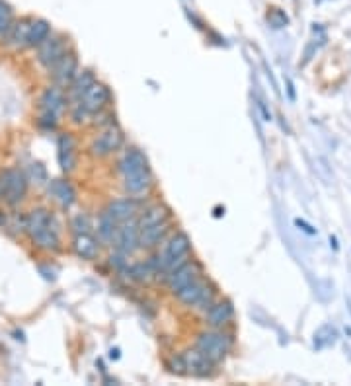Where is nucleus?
I'll return each mask as SVG.
<instances>
[{
    "label": "nucleus",
    "instance_id": "f257e3e1",
    "mask_svg": "<svg viewBox=\"0 0 351 386\" xmlns=\"http://www.w3.org/2000/svg\"><path fill=\"white\" fill-rule=\"evenodd\" d=\"M115 168L121 176V187H123L125 195L142 199L145 195H149L150 189L157 184L149 158L137 147H127L125 150H121Z\"/></svg>",
    "mask_w": 351,
    "mask_h": 386
},
{
    "label": "nucleus",
    "instance_id": "f03ea898",
    "mask_svg": "<svg viewBox=\"0 0 351 386\" xmlns=\"http://www.w3.org/2000/svg\"><path fill=\"white\" fill-rule=\"evenodd\" d=\"M219 297H221V295H219V287L211 281L207 275H201L199 279L189 283L186 289H182L179 293L174 295V298H176L184 308L199 312V314L207 311Z\"/></svg>",
    "mask_w": 351,
    "mask_h": 386
},
{
    "label": "nucleus",
    "instance_id": "7ed1b4c3",
    "mask_svg": "<svg viewBox=\"0 0 351 386\" xmlns=\"http://www.w3.org/2000/svg\"><path fill=\"white\" fill-rule=\"evenodd\" d=\"M194 345L197 349H201L203 353L219 367L232 353V349H234V335L229 330L205 328V330L195 334Z\"/></svg>",
    "mask_w": 351,
    "mask_h": 386
},
{
    "label": "nucleus",
    "instance_id": "20e7f679",
    "mask_svg": "<svg viewBox=\"0 0 351 386\" xmlns=\"http://www.w3.org/2000/svg\"><path fill=\"white\" fill-rule=\"evenodd\" d=\"M39 115L38 123L43 129H55L61 118L68 110L67 90L61 88L57 84H51L43 90V94L39 96Z\"/></svg>",
    "mask_w": 351,
    "mask_h": 386
},
{
    "label": "nucleus",
    "instance_id": "39448f33",
    "mask_svg": "<svg viewBox=\"0 0 351 386\" xmlns=\"http://www.w3.org/2000/svg\"><path fill=\"white\" fill-rule=\"evenodd\" d=\"M123 147H125V131L121 129L120 123H115L105 129H98L96 135L90 139L86 152L94 160H105L120 155Z\"/></svg>",
    "mask_w": 351,
    "mask_h": 386
},
{
    "label": "nucleus",
    "instance_id": "423d86ee",
    "mask_svg": "<svg viewBox=\"0 0 351 386\" xmlns=\"http://www.w3.org/2000/svg\"><path fill=\"white\" fill-rule=\"evenodd\" d=\"M30 189V178L28 174L18 168L10 166L0 172V201H4L8 207H18Z\"/></svg>",
    "mask_w": 351,
    "mask_h": 386
},
{
    "label": "nucleus",
    "instance_id": "0eeeda50",
    "mask_svg": "<svg viewBox=\"0 0 351 386\" xmlns=\"http://www.w3.org/2000/svg\"><path fill=\"white\" fill-rule=\"evenodd\" d=\"M70 49H73V45H70L67 36H63V33H51V36L36 49V61H38L39 67L49 73Z\"/></svg>",
    "mask_w": 351,
    "mask_h": 386
},
{
    "label": "nucleus",
    "instance_id": "6e6552de",
    "mask_svg": "<svg viewBox=\"0 0 351 386\" xmlns=\"http://www.w3.org/2000/svg\"><path fill=\"white\" fill-rule=\"evenodd\" d=\"M201 275H205V269H203V264L195 258H189L186 264H182L176 271L166 277L164 287L170 295H176L182 289H186L189 283H194L195 279H199Z\"/></svg>",
    "mask_w": 351,
    "mask_h": 386
},
{
    "label": "nucleus",
    "instance_id": "1a4fd4ad",
    "mask_svg": "<svg viewBox=\"0 0 351 386\" xmlns=\"http://www.w3.org/2000/svg\"><path fill=\"white\" fill-rule=\"evenodd\" d=\"M112 102H113V96H112V90H110V86L104 84V82L96 80L88 90H86V94L80 98V102H76V104L83 105L84 112L88 113L90 118H94L96 113L104 112V110H108V108H112Z\"/></svg>",
    "mask_w": 351,
    "mask_h": 386
},
{
    "label": "nucleus",
    "instance_id": "9d476101",
    "mask_svg": "<svg viewBox=\"0 0 351 386\" xmlns=\"http://www.w3.org/2000/svg\"><path fill=\"white\" fill-rule=\"evenodd\" d=\"M139 232L141 231H139L137 217L120 223L112 244L113 248H115V252L123 254V256H127V258H131L135 252H139V250H141V246H139Z\"/></svg>",
    "mask_w": 351,
    "mask_h": 386
},
{
    "label": "nucleus",
    "instance_id": "9b49d317",
    "mask_svg": "<svg viewBox=\"0 0 351 386\" xmlns=\"http://www.w3.org/2000/svg\"><path fill=\"white\" fill-rule=\"evenodd\" d=\"M203 324L205 328H217V330H231L234 320V306L229 298L219 297L213 305L203 312Z\"/></svg>",
    "mask_w": 351,
    "mask_h": 386
},
{
    "label": "nucleus",
    "instance_id": "f8f14e48",
    "mask_svg": "<svg viewBox=\"0 0 351 386\" xmlns=\"http://www.w3.org/2000/svg\"><path fill=\"white\" fill-rule=\"evenodd\" d=\"M179 355L184 359L187 375L197 377V379H207V377H211V375L215 372V369H217V365L213 363L209 357L205 355L201 349L195 348V345L186 348Z\"/></svg>",
    "mask_w": 351,
    "mask_h": 386
},
{
    "label": "nucleus",
    "instance_id": "ddd939ff",
    "mask_svg": "<svg viewBox=\"0 0 351 386\" xmlns=\"http://www.w3.org/2000/svg\"><path fill=\"white\" fill-rule=\"evenodd\" d=\"M78 73H80L78 53H76L75 49H70V51L49 71V76H51V84H57L61 88L67 90Z\"/></svg>",
    "mask_w": 351,
    "mask_h": 386
},
{
    "label": "nucleus",
    "instance_id": "4468645a",
    "mask_svg": "<svg viewBox=\"0 0 351 386\" xmlns=\"http://www.w3.org/2000/svg\"><path fill=\"white\" fill-rule=\"evenodd\" d=\"M176 231L174 229V219L172 221H166V223L154 224V226H149V229H142L139 232V246H141V250L145 252H154L158 250L160 246L164 244V240L172 232Z\"/></svg>",
    "mask_w": 351,
    "mask_h": 386
},
{
    "label": "nucleus",
    "instance_id": "2eb2a0df",
    "mask_svg": "<svg viewBox=\"0 0 351 386\" xmlns=\"http://www.w3.org/2000/svg\"><path fill=\"white\" fill-rule=\"evenodd\" d=\"M172 209H170V205H166L164 201H154V203H149V205H142L139 215H137L139 231L154 226V224L166 223V221H172Z\"/></svg>",
    "mask_w": 351,
    "mask_h": 386
},
{
    "label": "nucleus",
    "instance_id": "dca6fc26",
    "mask_svg": "<svg viewBox=\"0 0 351 386\" xmlns=\"http://www.w3.org/2000/svg\"><path fill=\"white\" fill-rule=\"evenodd\" d=\"M102 242L94 236V232H83V234H75L70 248L75 252L76 258H80L84 261H96L100 260L102 254Z\"/></svg>",
    "mask_w": 351,
    "mask_h": 386
},
{
    "label": "nucleus",
    "instance_id": "f3484780",
    "mask_svg": "<svg viewBox=\"0 0 351 386\" xmlns=\"http://www.w3.org/2000/svg\"><path fill=\"white\" fill-rule=\"evenodd\" d=\"M31 16H22V18H16V22L12 24V28L6 33V38L2 39V43L10 51H23L28 49V38H30V28H31Z\"/></svg>",
    "mask_w": 351,
    "mask_h": 386
},
{
    "label": "nucleus",
    "instance_id": "a211bd4d",
    "mask_svg": "<svg viewBox=\"0 0 351 386\" xmlns=\"http://www.w3.org/2000/svg\"><path fill=\"white\" fill-rule=\"evenodd\" d=\"M104 209L117 223H123V221H129V219L139 215V211L142 209V199L141 197L125 195V197H117V199L108 201V205H105Z\"/></svg>",
    "mask_w": 351,
    "mask_h": 386
},
{
    "label": "nucleus",
    "instance_id": "6ab92c4d",
    "mask_svg": "<svg viewBox=\"0 0 351 386\" xmlns=\"http://www.w3.org/2000/svg\"><path fill=\"white\" fill-rule=\"evenodd\" d=\"M78 145H76V139L73 137V133H61L59 141H57V158H59L61 170L65 174H70V172L76 170L78 166Z\"/></svg>",
    "mask_w": 351,
    "mask_h": 386
},
{
    "label": "nucleus",
    "instance_id": "aec40b11",
    "mask_svg": "<svg viewBox=\"0 0 351 386\" xmlns=\"http://www.w3.org/2000/svg\"><path fill=\"white\" fill-rule=\"evenodd\" d=\"M47 193H49V197H51L61 209H65V211H68V209L76 203V189L68 179H51L49 186H47Z\"/></svg>",
    "mask_w": 351,
    "mask_h": 386
},
{
    "label": "nucleus",
    "instance_id": "412c9836",
    "mask_svg": "<svg viewBox=\"0 0 351 386\" xmlns=\"http://www.w3.org/2000/svg\"><path fill=\"white\" fill-rule=\"evenodd\" d=\"M96 80H98V76L92 68H80V73L75 76V80L70 82V86L67 88L68 105L80 102V98L86 94V90H88Z\"/></svg>",
    "mask_w": 351,
    "mask_h": 386
},
{
    "label": "nucleus",
    "instance_id": "4be33fe9",
    "mask_svg": "<svg viewBox=\"0 0 351 386\" xmlns=\"http://www.w3.org/2000/svg\"><path fill=\"white\" fill-rule=\"evenodd\" d=\"M117 226H120V223H117L105 209H102V211L98 213V223L94 229H96V236L102 244L104 246L113 244V238H115Z\"/></svg>",
    "mask_w": 351,
    "mask_h": 386
},
{
    "label": "nucleus",
    "instance_id": "5701e85b",
    "mask_svg": "<svg viewBox=\"0 0 351 386\" xmlns=\"http://www.w3.org/2000/svg\"><path fill=\"white\" fill-rule=\"evenodd\" d=\"M51 33V24L47 22L45 18H33L30 28V38H28V49H38L39 45L43 43Z\"/></svg>",
    "mask_w": 351,
    "mask_h": 386
},
{
    "label": "nucleus",
    "instance_id": "b1692460",
    "mask_svg": "<svg viewBox=\"0 0 351 386\" xmlns=\"http://www.w3.org/2000/svg\"><path fill=\"white\" fill-rule=\"evenodd\" d=\"M16 22L14 8L6 0H0V41L6 38V33Z\"/></svg>",
    "mask_w": 351,
    "mask_h": 386
},
{
    "label": "nucleus",
    "instance_id": "393cba45",
    "mask_svg": "<svg viewBox=\"0 0 351 386\" xmlns=\"http://www.w3.org/2000/svg\"><path fill=\"white\" fill-rule=\"evenodd\" d=\"M70 231L73 234H83V232L94 231V219L88 213H76L70 217Z\"/></svg>",
    "mask_w": 351,
    "mask_h": 386
},
{
    "label": "nucleus",
    "instance_id": "a878e982",
    "mask_svg": "<svg viewBox=\"0 0 351 386\" xmlns=\"http://www.w3.org/2000/svg\"><path fill=\"white\" fill-rule=\"evenodd\" d=\"M115 123H117V118H115V112H113L112 108L96 113V115L92 118V121H90V125L94 127V129H105V127L115 125Z\"/></svg>",
    "mask_w": 351,
    "mask_h": 386
},
{
    "label": "nucleus",
    "instance_id": "bb28decb",
    "mask_svg": "<svg viewBox=\"0 0 351 386\" xmlns=\"http://www.w3.org/2000/svg\"><path fill=\"white\" fill-rule=\"evenodd\" d=\"M166 367L170 369V372H174V375H187L186 371V365H184V359H182V355L179 353H176V355H172L168 361H166Z\"/></svg>",
    "mask_w": 351,
    "mask_h": 386
},
{
    "label": "nucleus",
    "instance_id": "cd10ccee",
    "mask_svg": "<svg viewBox=\"0 0 351 386\" xmlns=\"http://www.w3.org/2000/svg\"><path fill=\"white\" fill-rule=\"evenodd\" d=\"M8 223V215L4 213V211H0V229H4Z\"/></svg>",
    "mask_w": 351,
    "mask_h": 386
},
{
    "label": "nucleus",
    "instance_id": "c85d7f7f",
    "mask_svg": "<svg viewBox=\"0 0 351 386\" xmlns=\"http://www.w3.org/2000/svg\"><path fill=\"white\" fill-rule=\"evenodd\" d=\"M297 224H299V226H303V229H305V231H307L308 234H314V232H316V231H314V229H313V226H308V224H307V223H303V221H297Z\"/></svg>",
    "mask_w": 351,
    "mask_h": 386
}]
</instances>
